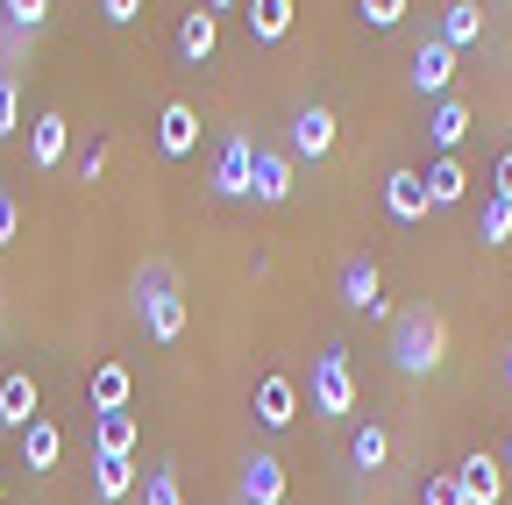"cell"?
Returning <instances> with one entry per match:
<instances>
[{
	"instance_id": "obj_1",
	"label": "cell",
	"mask_w": 512,
	"mask_h": 505,
	"mask_svg": "<svg viewBox=\"0 0 512 505\" xmlns=\"http://www.w3.org/2000/svg\"><path fill=\"white\" fill-rule=\"evenodd\" d=\"M441 356H448V328H441L434 306H413V313H399V321H392V363H399L406 377H434Z\"/></svg>"
},
{
	"instance_id": "obj_2",
	"label": "cell",
	"mask_w": 512,
	"mask_h": 505,
	"mask_svg": "<svg viewBox=\"0 0 512 505\" xmlns=\"http://www.w3.org/2000/svg\"><path fill=\"white\" fill-rule=\"evenodd\" d=\"M313 413H320V420L356 413V363H349L342 342H328V349L313 356Z\"/></svg>"
},
{
	"instance_id": "obj_3",
	"label": "cell",
	"mask_w": 512,
	"mask_h": 505,
	"mask_svg": "<svg viewBox=\"0 0 512 505\" xmlns=\"http://www.w3.org/2000/svg\"><path fill=\"white\" fill-rule=\"evenodd\" d=\"M136 306H143V321H150L157 342H178V335H185V299H178V285H171L164 264H150V271L136 278Z\"/></svg>"
},
{
	"instance_id": "obj_4",
	"label": "cell",
	"mask_w": 512,
	"mask_h": 505,
	"mask_svg": "<svg viewBox=\"0 0 512 505\" xmlns=\"http://www.w3.org/2000/svg\"><path fill=\"white\" fill-rule=\"evenodd\" d=\"M342 306L363 313V321H392V299H384V278L370 257H349L342 264Z\"/></svg>"
},
{
	"instance_id": "obj_5",
	"label": "cell",
	"mask_w": 512,
	"mask_h": 505,
	"mask_svg": "<svg viewBox=\"0 0 512 505\" xmlns=\"http://www.w3.org/2000/svg\"><path fill=\"white\" fill-rule=\"evenodd\" d=\"M256 420H264L271 434H285V427L299 420V385H292L285 370H264V377H256Z\"/></svg>"
},
{
	"instance_id": "obj_6",
	"label": "cell",
	"mask_w": 512,
	"mask_h": 505,
	"mask_svg": "<svg viewBox=\"0 0 512 505\" xmlns=\"http://www.w3.org/2000/svg\"><path fill=\"white\" fill-rule=\"evenodd\" d=\"M249 200H264V207H285V200H292V157H285V150H264V143H256Z\"/></svg>"
},
{
	"instance_id": "obj_7",
	"label": "cell",
	"mask_w": 512,
	"mask_h": 505,
	"mask_svg": "<svg viewBox=\"0 0 512 505\" xmlns=\"http://www.w3.org/2000/svg\"><path fill=\"white\" fill-rule=\"evenodd\" d=\"M456 491H463V505H498L505 498V463L498 456H463L456 463Z\"/></svg>"
},
{
	"instance_id": "obj_8",
	"label": "cell",
	"mask_w": 512,
	"mask_h": 505,
	"mask_svg": "<svg viewBox=\"0 0 512 505\" xmlns=\"http://www.w3.org/2000/svg\"><path fill=\"white\" fill-rule=\"evenodd\" d=\"M249 164H256V143L249 136H228L221 157H214V193L221 200H249Z\"/></svg>"
},
{
	"instance_id": "obj_9",
	"label": "cell",
	"mask_w": 512,
	"mask_h": 505,
	"mask_svg": "<svg viewBox=\"0 0 512 505\" xmlns=\"http://www.w3.org/2000/svg\"><path fill=\"white\" fill-rule=\"evenodd\" d=\"M384 207H392V221H427L434 200H427V178L413 164H399L392 178H384Z\"/></svg>"
},
{
	"instance_id": "obj_10",
	"label": "cell",
	"mask_w": 512,
	"mask_h": 505,
	"mask_svg": "<svg viewBox=\"0 0 512 505\" xmlns=\"http://www.w3.org/2000/svg\"><path fill=\"white\" fill-rule=\"evenodd\" d=\"M157 143H164V157H192V150H200V107H192V100H171V107L157 114Z\"/></svg>"
},
{
	"instance_id": "obj_11",
	"label": "cell",
	"mask_w": 512,
	"mask_h": 505,
	"mask_svg": "<svg viewBox=\"0 0 512 505\" xmlns=\"http://www.w3.org/2000/svg\"><path fill=\"white\" fill-rule=\"evenodd\" d=\"M413 86L420 93H441V100H448V86H456V50H448L441 36L413 50Z\"/></svg>"
},
{
	"instance_id": "obj_12",
	"label": "cell",
	"mask_w": 512,
	"mask_h": 505,
	"mask_svg": "<svg viewBox=\"0 0 512 505\" xmlns=\"http://www.w3.org/2000/svg\"><path fill=\"white\" fill-rule=\"evenodd\" d=\"M36 406H43V392H36V377H29V370H15V377H0V420H8L15 434L43 420Z\"/></svg>"
},
{
	"instance_id": "obj_13",
	"label": "cell",
	"mask_w": 512,
	"mask_h": 505,
	"mask_svg": "<svg viewBox=\"0 0 512 505\" xmlns=\"http://www.w3.org/2000/svg\"><path fill=\"white\" fill-rule=\"evenodd\" d=\"M242 505H285V463L278 456H249L242 463Z\"/></svg>"
},
{
	"instance_id": "obj_14",
	"label": "cell",
	"mask_w": 512,
	"mask_h": 505,
	"mask_svg": "<svg viewBox=\"0 0 512 505\" xmlns=\"http://www.w3.org/2000/svg\"><path fill=\"white\" fill-rule=\"evenodd\" d=\"M335 150V114L328 107H299L292 114V157H328Z\"/></svg>"
},
{
	"instance_id": "obj_15",
	"label": "cell",
	"mask_w": 512,
	"mask_h": 505,
	"mask_svg": "<svg viewBox=\"0 0 512 505\" xmlns=\"http://www.w3.org/2000/svg\"><path fill=\"white\" fill-rule=\"evenodd\" d=\"M93 413H128V399H136V377H128V363H100L93 385H86Z\"/></svg>"
},
{
	"instance_id": "obj_16",
	"label": "cell",
	"mask_w": 512,
	"mask_h": 505,
	"mask_svg": "<svg viewBox=\"0 0 512 505\" xmlns=\"http://www.w3.org/2000/svg\"><path fill=\"white\" fill-rule=\"evenodd\" d=\"M93 456L136 463V413H100V420H93Z\"/></svg>"
},
{
	"instance_id": "obj_17",
	"label": "cell",
	"mask_w": 512,
	"mask_h": 505,
	"mask_svg": "<svg viewBox=\"0 0 512 505\" xmlns=\"http://www.w3.org/2000/svg\"><path fill=\"white\" fill-rule=\"evenodd\" d=\"M64 143H72L64 114H36V129H29V164H36V171H57V164H64Z\"/></svg>"
},
{
	"instance_id": "obj_18",
	"label": "cell",
	"mask_w": 512,
	"mask_h": 505,
	"mask_svg": "<svg viewBox=\"0 0 512 505\" xmlns=\"http://www.w3.org/2000/svg\"><path fill=\"white\" fill-rule=\"evenodd\" d=\"M214 43H221V22H214V8H192V15L178 22V57L207 65V57H214Z\"/></svg>"
},
{
	"instance_id": "obj_19",
	"label": "cell",
	"mask_w": 512,
	"mask_h": 505,
	"mask_svg": "<svg viewBox=\"0 0 512 505\" xmlns=\"http://www.w3.org/2000/svg\"><path fill=\"white\" fill-rule=\"evenodd\" d=\"M427 136H434V150H441V157H456V150H463V136H470V100H441V107H434V121H427Z\"/></svg>"
},
{
	"instance_id": "obj_20",
	"label": "cell",
	"mask_w": 512,
	"mask_h": 505,
	"mask_svg": "<svg viewBox=\"0 0 512 505\" xmlns=\"http://www.w3.org/2000/svg\"><path fill=\"white\" fill-rule=\"evenodd\" d=\"M292 22H299L292 0H249V36H256V43H285Z\"/></svg>"
},
{
	"instance_id": "obj_21",
	"label": "cell",
	"mask_w": 512,
	"mask_h": 505,
	"mask_svg": "<svg viewBox=\"0 0 512 505\" xmlns=\"http://www.w3.org/2000/svg\"><path fill=\"white\" fill-rule=\"evenodd\" d=\"M441 43H448V50L484 43V8H477V0H456V8H441Z\"/></svg>"
},
{
	"instance_id": "obj_22",
	"label": "cell",
	"mask_w": 512,
	"mask_h": 505,
	"mask_svg": "<svg viewBox=\"0 0 512 505\" xmlns=\"http://www.w3.org/2000/svg\"><path fill=\"white\" fill-rule=\"evenodd\" d=\"M420 178H427V200H434V207H456V200L470 193V171H463L456 157H434Z\"/></svg>"
},
{
	"instance_id": "obj_23",
	"label": "cell",
	"mask_w": 512,
	"mask_h": 505,
	"mask_svg": "<svg viewBox=\"0 0 512 505\" xmlns=\"http://www.w3.org/2000/svg\"><path fill=\"white\" fill-rule=\"evenodd\" d=\"M57 456H64V434H57L50 420L22 427V463H29V470H57Z\"/></svg>"
},
{
	"instance_id": "obj_24",
	"label": "cell",
	"mask_w": 512,
	"mask_h": 505,
	"mask_svg": "<svg viewBox=\"0 0 512 505\" xmlns=\"http://www.w3.org/2000/svg\"><path fill=\"white\" fill-rule=\"evenodd\" d=\"M93 491H100V505L128 498V491H136V463H114V456H93Z\"/></svg>"
},
{
	"instance_id": "obj_25",
	"label": "cell",
	"mask_w": 512,
	"mask_h": 505,
	"mask_svg": "<svg viewBox=\"0 0 512 505\" xmlns=\"http://www.w3.org/2000/svg\"><path fill=\"white\" fill-rule=\"evenodd\" d=\"M349 456H356V470H384V463H392V434H384L377 420H370V427H356Z\"/></svg>"
},
{
	"instance_id": "obj_26",
	"label": "cell",
	"mask_w": 512,
	"mask_h": 505,
	"mask_svg": "<svg viewBox=\"0 0 512 505\" xmlns=\"http://www.w3.org/2000/svg\"><path fill=\"white\" fill-rule=\"evenodd\" d=\"M477 242H484V249H498V242H512V207H498V200H484V221H477Z\"/></svg>"
},
{
	"instance_id": "obj_27",
	"label": "cell",
	"mask_w": 512,
	"mask_h": 505,
	"mask_svg": "<svg viewBox=\"0 0 512 505\" xmlns=\"http://www.w3.org/2000/svg\"><path fill=\"white\" fill-rule=\"evenodd\" d=\"M356 15H363V29H399L406 22V0H363Z\"/></svg>"
},
{
	"instance_id": "obj_28",
	"label": "cell",
	"mask_w": 512,
	"mask_h": 505,
	"mask_svg": "<svg viewBox=\"0 0 512 505\" xmlns=\"http://www.w3.org/2000/svg\"><path fill=\"white\" fill-rule=\"evenodd\" d=\"M22 129V93H15V79L8 72H0V143H8Z\"/></svg>"
},
{
	"instance_id": "obj_29",
	"label": "cell",
	"mask_w": 512,
	"mask_h": 505,
	"mask_svg": "<svg viewBox=\"0 0 512 505\" xmlns=\"http://www.w3.org/2000/svg\"><path fill=\"white\" fill-rule=\"evenodd\" d=\"M0 15H8L15 29H43V22H50V0H8Z\"/></svg>"
},
{
	"instance_id": "obj_30",
	"label": "cell",
	"mask_w": 512,
	"mask_h": 505,
	"mask_svg": "<svg viewBox=\"0 0 512 505\" xmlns=\"http://www.w3.org/2000/svg\"><path fill=\"white\" fill-rule=\"evenodd\" d=\"M143 505H185L178 477H171V470H150V484H143Z\"/></svg>"
},
{
	"instance_id": "obj_31",
	"label": "cell",
	"mask_w": 512,
	"mask_h": 505,
	"mask_svg": "<svg viewBox=\"0 0 512 505\" xmlns=\"http://www.w3.org/2000/svg\"><path fill=\"white\" fill-rule=\"evenodd\" d=\"M427 505H463V491H456V470L427 477Z\"/></svg>"
},
{
	"instance_id": "obj_32",
	"label": "cell",
	"mask_w": 512,
	"mask_h": 505,
	"mask_svg": "<svg viewBox=\"0 0 512 505\" xmlns=\"http://www.w3.org/2000/svg\"><path fill=\"white\" fill-rule=\"evenodd\" d=\"M491 200H498V207H512V150H505V157H498V171H491Z\"/></svg>"
},
{
	"instance_id": "obj_33",
	"label": "cell",
	"mask_w": 512,
	"mask_h": 505,
	"mask_svg": "<svg viewBox=\"0 0 512 505\" xmlns=\"http://www.w3.org/2000/svg\"><path fill=\"white\" fill-rule=\"evenodd\" d=\"M143 8H136V0H107V8H100V22H114V29H128V22H136Z\"/></svg>"
},
{
	"instance_id": "obj_34",
	"label": "cell",
	"mask_w": 512,
	"mask_h": 505,
	"mask_svg": "<svg viewBox=\"0 0 512 505\" xmlns=\"http://www.w3.org/2000/svg\"><path fill=\"white\" fill-rule=\"evenodd\" d=\"M8 242H15V200L0 193V249H8Z\"/></svg>"
},
{
	"instance_id": "obj_35",
	"label": "cell",
	"mask_w": 512,
	"mask_h": 505,
	"mask_svg": "<svg viewBox=\"0 0 512 505\" xmlns=\"http://www.w3.org/2000/svg\"><path fill=\"white\" fill-rule=\"evenodd\" d=\"M505 392H512V349H505Z\"/></svg>"
},
{
	"instance_id": "obj_36",
	"label": "cell",
	"mask_w": 512,
	"mask_h": 505,
	"mask_svg": "<svg viewBox=\"0 0 512 505\" xmlns=\"http://www.w3.org/2000/svg\"><path fill=\"white\" fill-rule=\"evenodd\" d=\"M505 470H512V434H505Z\"/></svg>"
},
{
	"instance_id": "obj_37",
	"label": "cell",
	"mask_w": 512,
	"mask_h": 505,
	"mask_svg": "<svg viewBox=\"0 0 512 505\" xmlns=\"http://www.w3.org/2000/svg\"><path fill=\"white\" fill-rule=\"evenodd\" d=\"M0 505H8V491H0Z\"/></svg>"
}]
</instances>
